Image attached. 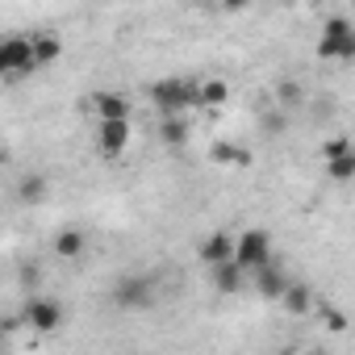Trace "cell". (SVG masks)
<instances>
[{
  "label": "cell",
  "mask_w": 355,
  "mask_h": 355,
  "mask_svg": "<svg viewBox=\"0 0 355 355\" xmlns=\"http://www.w3.org/2000/svg\"><path fill=\"white\" fill-rule=\"evenodd\" d=\"M0 80H5V76H0Z\"/></svg>",
  "instance_id": "d4e9b609"
},
{
  "label": "cell",
  "mask_w": 355,
  "mask_h": 355,
  "mask_svg": "<svg viewBox=\"0 0 355 355\" xmlns=\"http://www.w3.org/2000/svg\"><path fill=\"white\" fill-rule=\"evenodd\" d=\"M209 159H214L218 167H247V163H251V150L239 146V142H214V146H209Z\"/></svg>",
  "instance_id": "e0dca14e"
},
{
  "label": "cell",
  "mask_w": 355,
  "mask_h": 355,
  "mask_svg": "<svg viewBox=\"0 0 355 355\" xmlns=\"http://www.w3.org/2000/svg\"><path fill=\"white\" fill-rule=\"evenodd\" d=\"M313 309L326 318L330 330H343V326H347V313H343V309H334V305H326V301H313Z\"/></svg>",
  "instance_id": "7402d4cb"
},
{
  "label": "cell",
  "mask_w": 355,
  "mask_h": 355,
  "mask_svg": "<svg viewBox=\"0 0 355 355\" xmlns=\"http://www.w3.org/2000/svg\"><path fill=\"white\" fill-rule=\"evenodd\" d=\"M326 175H330L334 184H351V180H355V150L326 159Z\"/></svg>",
  "instance_id": "d6986e66"
},
{
  "label": "cell",
  "mask_w": 355,
  "mask_h": 355,
  "mask_svg": "<svg viewBox=\"0 0 355 355\" xmlns=\"http://www.w3.org/2000/svg\"><path fill=\"white\" fill-rule=\"evenodd\" d=\"M189 134H193L189 113H163V121H159V138H163V146L180 150V146H189Z\"/></svg>",
  "instance_id": "4fadbf2b"
},
{
  "label": "cell",
  "mask_w": 355,
  "mask_h": 355,
  "mask_svg": "<svg viewBox=\"0 0 355 355\" xmlns=\"http://www.w3.org/2000/svg\"><path fill=\"white\" fill-rule=\"evenodd\" d=\"M276 101H280L284 109H297V105L305 101V88H301L297 80H280V84H276Z\"/></svg>",
  "instance_id": "ffe728a7"
},
{
  "label": "cell",
  "mask_w": 355,
  "mask_h": 355,
  "mask_svg": "<svg viewBox=\"0 0 355 355\" xmlns=\"http://www.w3.org/2000/svg\"><path fill=\"white\" fill-rule=\"evenodd\" d=\"M34 71V46L30 34H9L0 38V76H30Z\"/></svg>",
  "instance_id": "277c9868"
},
{
  "label": "cell",
  "mask_w": 355,
  "mask_h": 355,
  "mask_svg": "<svg viewBox=\"0 0 355 355\" xmlns=\"http://www.w3.org/2000/svg\"><path fill=\"white\" fill-rule=\"evenodd\" d=\"M209 272H214V288L226 293V297H239V293L247 288V268H239L234 259H222V263H214Z\"/></svg>",
  "instance_id": "7c38bea8"
},
{
  "label": "cell",
  "mask_w": 355,
  "mask_h": 355,
  "mask_svg": "<svg viewBox=\"0 0 355 355\" xmlns=\"http://www.w3.org/2000/svg\"><path fill=\"white\" fill-rule=\"evenodd\" d=\"M84 251H88V234H84V230H59V234H55V259L76 263Z\"/></svg>",
  "instance_id": "2e32d148"
},
{
  "label": "cell",
  "mask_w": 355,
  "mask_h": 355,
  "mask_svg": "<svg viewBox=\"0 0 355 355\" xmlns=\"http://www.w3.org/2000/svg\"><path fill=\"white\" fill-rule=\"evenodd\" d=\"M88 113H92L96 121H117V117L130 121L134 105H130V96H121V92H113V88H96V92L88 96Z\"/></svg>",
  "instance_id": "8992f818"
},
{
  "label": "cell",
  "mask_w": 355,
  "mask_h": 355,
  "mask_svg": "<svg viewBox=\"0 0 355 355\" xmlns=\"http://www.w3.org/2000/svg\"><path fill=\"white\" fill-rule=\"evenodd\" d=\"M197 255H201V263H205V268H214V263L230 259V255H234V234H230V230H214V234H205V239H201V247H197Z\"/></svg>",
  "instance_id": "8fae6325"
},
{
  "label": "cell",
  "mask_w": 355,
  "mask_h": 355,
  "mask_svg": "<svg viewBox=\"0 0 355 355\" xmlns=\"http://www.w3.org/2000/svg\"><path fill=\"white\" fill-rule=\"evenodd\" d=\"M30 46H34V71L38 67H55L63 59V38L55 30H42V34H30Z\"/></svg>",
  "instance_id": "30bf717a"
},
{
  "label": "cell",
  "mask_w": 355,
  "mask_h": 355,
  "mask_svg": "<svg viewBox=\"0 0 355 355\" xmlns=\"http://www.w3.org/2000/svg\"><path fill=\"white\" fill-rule=\"evenodd\" d=\"M347 150H355V146H351V138H347V134H334V138H326V142H322V163H326V159H334V155H347Z\"/></svg>",
  "instance_id": "44dd1931"
},
{
  "label": "cell",
  "mask_w": 355,
  "mask_h": 355,
  "mask_svg": "<svg viewBox=\"0 0 355 355\" xmlns=\"http://www.w3.org/2000/svg\"><path fill=\"white\" fill-rule=\"evenodd\" d=\"M318 55H322L326 63H351V59H355V30H351V21H347L343 13L326 17L322 38H318Z\"/></svg>",
  "instance_id": "7a4b0ae2"
},
{
  "label": "cell",
  "mask_w": 355,
  "mask_h": 355,
  "mask_svg": "<svg viewBox=\"0 0 355 355\" xmlns=\"http://www.w3.org/2000/svg\"><path fill=\"white\" fill-rule=\"evenodd\" d=\"M150 105L159 113H193L197 109V80H184V76H167V80H155L146 88Z\"/></svg>",
  "instance_id": "6da1fadb"
},
{
  "label": "cell",
  "mask_w": 355,
  "mask_h": 355,
  "mask_svg": "<svg viewBox=\"0 0 355 355\" xmlns=\"http://www.w3.org/2000/svg\"><path fill=\"white\" fill-rule=\"evenodd\" d=\"M276 301H280L293 318H301V313H309V309H313V301H318V297H313V288H309L305 280H288V284L280 288V297H276Z\"/></svg>",
  "instance_id": "5bb4252c"
},
{
  "label": "cell",
  "mask_w": 355,
  "mask_h": 355,
  "mask_svg": "<svg viewBox=\"0 0 355 355\" xmlns=\"http://www.w3.org/2000/svg\"><path fill=\"white\" fill-rule=\"evenodd\" d=\"M0 351H5V334H0Z\"/></svg>",
  "instance_id": "cb8c5ba5"
},
{
  "label": "cell",
  "mask_w": 355,
  "mask_h": 355,
  "mask_svg": "<svg viewBox=\"0 0 355 355\" xmlns=\"http://www.w3.org/2000/svg\"><path fill=\"white\" fill-rule=\"evenodd\" d=\"M96 146L105 159H121L125 146H130V121L117 117V121H96Z\"/></svg>",
  "instance_id": "52a82bcc"
},
{
  "label": "cell",
  "mask_w": 355,
  "mask_h": 355,
  "mask_svg": "<svg viewBox=\"0 0 355 355\" xmlns=\"http://www.w3.org/2000/svg\"><path fill=\"white\" fill-rule=\"evenodd\" d=\"M226 101H230V84L222 76L197 80V109H222Z\"/></svg>",
  "instance_id": "9a60e30c"
},
{
  "label": "cell",
  "mask_w": 355,
  "mask_h": 355,
  "mask_svg": "<svg viewBox=\"0 0 355 355\" xmlns=\"http://www.w3.org/2000/svg\"><path fill=\"white\" fill-rule=\"evenodd\" d=\"M251 5H255V0H222L226 13H243V9H251Z\"/></svg>",
  "instance_id": "603a6c76"
},
{
  "label": "cell",
  "mask_w": 355,
  "mask_h": 355,
  "mask_svg": "<svg viewBox=\"0 0 355 355\" xmlns=\"http://www.w3.org/2000/svg\"><path fill=\"white\" fill-rule=\"evenodd\" d=\"M21 318H26V326L30 330H38V334H55L59 326H63V305L55 301V297H30L26 301V309H21Z\"/></svg>",
  "instance_id": "5b68a950"
},
{
  "label": "cell",
  "mask_w": 355,
  "mask_h": 355,
  "mask_svg": "<svg viewBox=\"0 0 355 355\" xmlns=\"http://www.w3.org/2000/svg\"><path fill=\"white\" fill-rule=\"evenodd\" d=\"M113 301H117L121 309H142V305L155 301V284H150L146 276H125V280H117Z\"/></svg>",
  "instance_id": "ba28073f"
},
{
  "label": "cell",
  "mask_w": 355,
  "mask_h": 355,
  "mask_svg": "<svg viewBox=\"0 0 355 355\" xmlns=\"http://www.w3.org/2000/svg\"><path fill=\"white\" fill-rule=\"evenodd\" d=\"M46 189H51L46 175H42V171H30V175H21V180H17V201L34 205V201H42V197H46Z\"/></svg>",
  "instance_id": "ac0fdd59"
},
{
  "label": "cell",
  "mask_w": 355,
  "mask_h": 355,
  "mask_svg": "<svg viewBox=\"0 0 355 355\" xmlns=\"http://www.w3.org/2000/svg\"><path fill=\"white\" fill-rule=\"evenodd\" d=\"M284 284H288V276H284V272H280V268H276V263H272V259H268V263H259V268H251V272H247V288H255V293H259V297H263V301H276V297H280V288H284Z\"/></svg>",
  "instance_id": "9c48e42d"
},
{
  "label": "cell",
  "mask_w": 355,
  "mask_h": 355,
  "mask_svg": "<svg viewBox=\"0 0 355 355\" xmlns=\"http://www.w3.org/2000/svg\"><path fill=\"white\" fill-rule=\"evenodd\" d=\"M239 268H259V263H268L272 259V234L268 230H259V226H251V230H243V234H234V255H230Z\"/></svg>",
  "instance_id": "3957f363"
}]
</instances>
